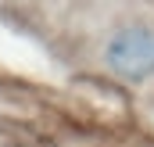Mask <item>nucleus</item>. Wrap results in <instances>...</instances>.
Segmentation results:
<instances>
[{
	"mask_svg": "<svg viewBox=\"0 0 154 147\" xmlns=\"http://www.w3.org/2000/svg\"><path fill=\"white\" fill-rule=\"evenodd\" d=\"M104 65L125 79V83H143L154 75V29L151 25H122L111 33L104 47Z\"/></svg>",
	"mask_w": 154,
	"mask_h": 147,
	"instance_id": "f257e3e1",
	"label": "nucleus"
}]
</instances>
